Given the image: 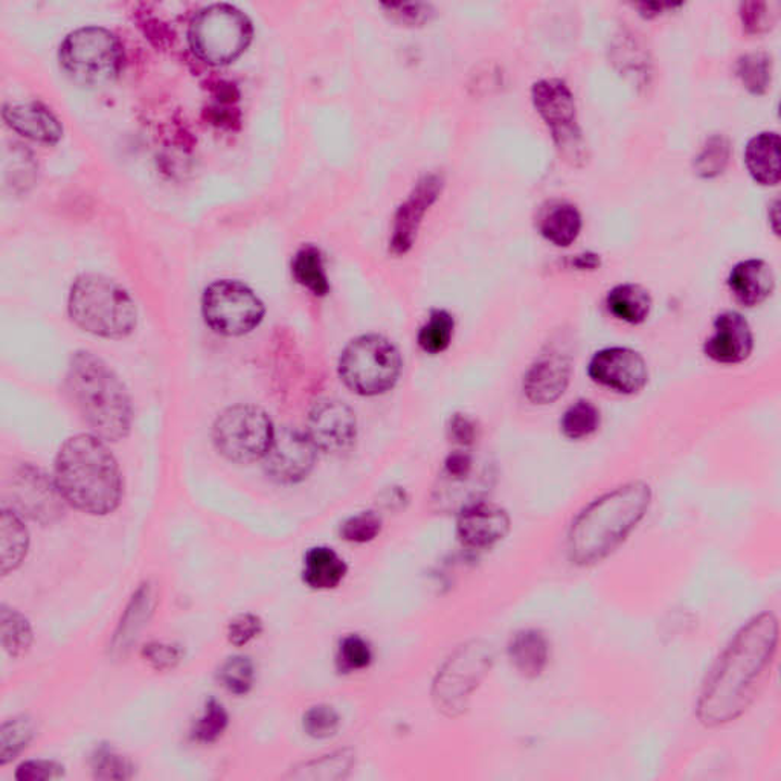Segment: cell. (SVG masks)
<instances>
[{
  "mask_svg": "<svg viewBox=\"0 0 781 781\" xmlns=\"http://www.w3.org/2000/svg\"><path fill=\"white\" fill-rule=\"evenodd\" d=\"M293 277L303 288L311 290L313 295L326 297L328 285L326 269H324L323 255L315 247H304L298 251L292 264Z\"/></svg>",
  "mask_w": 781,
  "mask_h": 781,
  "instance_id": "cell-28",
  "label": "cell"
},
{
  "mask_svg": "<svg viewBox=\"0 0 781 781\" xmlns=\"http://www.w3.org/2000/svg\"><path fill=\"white\" fill-rule=\"evenodd\" d=\"M382 530V520L373 512L360 513L347 520L342 526L341 534L345 541L353 543L371 542Z\"/></svg>",
  "mask_w": 781,
  "mask_h": 781,
  "instance_id": "cell-37",
  "label": "cell"
},
{
  "mask_svg": "<svg viewBox=\"0 0 781 781\" xmlns=\"http://www.w3.org/2000/svg\"><path fill=\"white\" fill-rule=\"evenodd\" d=\"M444 474L454 484H463L474 474V459L466 452H455L449 455L444 464Z\"/></svg>",
  "mask_w": 781,
  "mask_h": 781,
  "instance_id": "cell-46",
  "label": "cell"
},
{
  "mask_svg": "<svg viewBox=\"0 0 781 781\" xmlns=\"http://www.w3.org/2000/svg\"><path fill=\"white\" fill-rule=\"evenodd\" d=\"M651 504L647 486L633 482L594 501L572 524L569 553L577 564L602 560L638 526Z\"/></svg>",
  "mask_w": 781,
  "mask_h": 781,
  "instance_id": "cell-3",
  "label": "cell"
},
{
  "mask_svg": "<svg viewBox=\"0 0 781 781\" xmlns=\"http://www.w3.org/2000/svg\"><path fill=\"white\" fill-rule=\"evenodd\" d=\"M571 360L566 354L551 351L543 354L528 369L524 380V392L534 405H551L565 394L571 380Z\"/></svg>",
  "mask_w": 781,
  "mask_h": 781,
  "instance_id": "cell-17",
  "label": "cell"
},
{
  "mask_svg": "<svg viewBox=\"0 0 781 781\" xmlns=\"http://www.w3.org/2000/svg\"><path fill=\"white\" fill-rule=\"evenodd\" d=\"M60 496L83 513L115 512L123 496V479L115 456L100 437L80 433L66 441L55 459Z\"/></svg>",
  "mask_w": 781,
  "mask_h": 781,
  "instance_id": "cell-2",
  "label": "cell"
},
{
  "mask_svg": "<svg viewBox=\"0 0 781 781\" xmlns=\"http://www.w3.org/2000/svg\"><path fill=\"white\" fill-rule=\"evenodd\" d=\"M262 629V620H260L259 617H255V615H239V617L234 618V620L229 622L228 638L234 646H244V644H248L249 641L259 637Z\"/></svg>",
  "mask_w": 781,
  "mask_h": 781,
  "instance_id": "cell-43",
  "label": "cell"
},
{
  "mask_svg": "<svg viewBox=\"0 0 781 781\" xmlns=\"http://www.w3.org/2000/svg\"><path fill=\"white\" fill-rule=\"evenodd\" d=\"M228 723V713H226L224 705L216 700H211L206 704L202 718L196 723L192 735L198 742L213 743L224 735Z\"/></svg>",
  "mask_w": 781,
  "mask_h": 781,
  "instance_id": "cell-36",
  "label": "cell"
},
{
  "mask_svg": "<svg viewBox=\"0 0 781 781\" xmlns=\"http://www.w3.org/2000/svg\"><path fill=\"white\" fill-rule=\"evenodd\" d=\"M0 628H2V644L7 654L18 658L29 651L33 644V629L24 614L2 605Z\"/></svg>",
  "mask_w": 781,
  "mask_h": 781,
  "instance_id": "cell-29",
  "label": "cell"
},
{
  "mask_svg": "<svg viewBox=\"0 0 781 781\" xmlns=\"http://www.w3.org/2000/svg\"><path fill=\"white\" fill-rule=\"evenodd\" d=\"M62 776L63 766L49 760L25 761L16 772V779L21 781L54 780Z\"/></svg>",
  "mask_w": 781,
  "mask_h": 781,
  "instance_id": "cell-44",
  "label": "cell"
},
{
  "mask_svg": "<svg viewBox=\"0 0 781 781\" xmlns=\"http://www.w3.org/2000/svg\"><path fill=\"white\" fill-rule=\"evenodd\" d=\"M743 29L748 34L768 32L773 24L771 7L765 2H745L741 5Z\"/></svg>",
  "mask_w": 781,
  "mask_h": 781,
  "instance_id": "cell-42",
  "label": "cell"
},
{
  "mask_svg": "<svg viewBox=\"0 0 781 781\" xmlns=\"http://www.w3.org/2000/svg\"><path fill=\"white\" fill-rule=\"evenodd\" d=\"M373 654L367 641L361 637L351 635L342 641L341 651H339V662L342 664L343 670H362L371 663Z\"/></svg>",
  "mask_w": 781,
  "mask_h": 781,
  "instance_id": "cell-41",
  "label": "cell"
},
{
  "mask_svg": "<svg viewBox=\"0 0 781 781\" xmlns=\"http://www.w3.org/2000/svg\"><path fill=\"white\" fill-rule=\"evenodd\" d=\"M715 331L705 342L709 360L723 365L742 364L754 349V336L748 320L741 313L726 312L715 320Z\"/></svg>",
  "mask_w": 781,
  "mask_h": 781,
  "instance_id": "cell-15",
  "label": "cell"
},
{
  "mask_svg": "<svg viewBox=\"0 0 781 781\" xmlns=\"http://www.w3.org/2000/svg\"><path fill=\"white\" fill-rule=\"evenodd\" d=\"M385 9L400 17L403 24H421V22L428 21L429 14H431V7L423 5V3H415V5L414 3L411 5L391 3V5H385Z\"/></svg>",
  "mask_w": 781,
  "mask_h": 781,
  "instance_id": "cell-47",
  "label": "cell"
},
{
  "mask_svg": "<svg viewBox=\"0 0 781 781\" xmlns=\"http://www.w3.org/2000/svg\"><path fill=\"white\" fill-rule=\"evenodd\" d=\"M607 311L626 324H643L652 312V297L643 286L620 285L610 290L606 298Z\"/></svg>",
  "mask_w": 781,
  "mask_h": 781,
  "instance_id": "cell-25",
  "label": "cell"
},
{
  "mask_svg": "<svg viewBox=\"0 0 781 781\" xmlns=\"http://www.w3.org/2000/svg\"><path fill=\"white\" fill-rule=\"evenodd\" d=\"M451 436L455 443L467 446V444L474 443L477 429H475V425L469 418L463 417V415H455V417L452 418Z\"/></svg>",
  "mask_w": 781,
  "mask_h": 781,
  "instance_id": "cell-48",
  "label": "cell"
},
{
  "mask_svg": "<svg viewBox=\"0 0 781 781\" xmlns=\"http://www.w3.org/2000/svg\"><path fill=\"white\" fill-rule=\"evenodd\" d=\"M779 641V622L771 614L754 618L720 656L702 690L697 715L705 726L731 722L754 700Z\"/></svg>",
  "mask_w": 781,
  "mask_h": 781,
  "instance_id": "cell-1",
  "label": "cell"
},
{
  "mask_svg": "<svg viewBox=\"0 0 781 781\" xmlns=\"http://www.w3.org/2000/svg\"><path fill=\"white\" fill-rule=\"evenodd\" d=\"M351 764H353V754L341 751L336 753L333 756H326L319 758V760H313L311 764L305 765L307 772H312L311 779H341L343 772L350 771Z\"/></svg>",
  "mask_w": 781,
  "mask_h": 781,
  "instance_id": "cell-40",
  "label": "cell"
},
{
  "mask_svg": "<svg viewBox=\"0 0 781 781\" xmlns=\"http://www.w3.org/2000/svg\"><path fill=\"white\" fill-rule=\"evenodd\" d=\"M305 432L318 451L331 455L345 454L356 443V415L339 400H320L308 415Z\"/></svg>",
  "mask_w": 781,
  "mask_h": 781,
  "instance_id": "cell-14",
  "label": "cell"
},
{
  "mask_svg": "<svg viewBox=\"0 0 781 781\" xmlns=\"http://www.w3.org/2000/svg\"><path fill=\"white\" fill-rule=\"evenodd\" d=\"M588 375L592 382L622 395L638 394L648 380L644 357L625 347L597 351L590 362Z\"/></svg>",
  "mask_w": 781,
  "mask_h": 781,
  "instance_id": "cell-12",
  "label": "cell"
},
{
  "mask_svg": "<svg viewBox=\"0 0 781 781\" xmlns=\"http://www.w3.org/2000/svg\"><path fill=\"white\" fill-rule=\"evenodd\" d=\"M318 449L308 439L307 432L285 428L275 431L269 451L264 456V469L275 481L295 484L311 474Z\"/></svg>",
  "mask_w": 781,
  "mask_h": 781,
  "instance_id": "cell-13",
  "label": "cell"
},
{
  "mask_svg": "<svg viewBox=\"0 0 781 781\" xmlns=\"http://www.w3.org/2000/svg\"><path fill=\"white\" fill-rule=\"evenodd\" d=\"M345 575V562L333 550L318 546L305 554L304 582L313 590H333Z\"/></svg>",
  "mask_w": 781,
  "mask_h": 781,
  "instance_id": "cell-26",
  "label": "cell"
},
{
  "mask_svg": "<svg viewBox=\"0 0 781 781\" xmlns=\"http://www.w3.org/2000/svg\"><path fill=\"white\" fill-rule=\"evenodd\" d=\"M511 530L507 513L484 501H474L462 508L458 518V536L470 549H490L503 541Z\"/></svg>",
  "mask_w": 781,
  "mask_h": 781,
  "instance_id": "cell-16",
  "label": "cell"
},
{
  "mask_svg": "<svg viewBox=\"0 0 781 781\" xmlns=\"http://www.w3.org/2000/svg\"><path fill=\"white\" fill-rule=\"evenodd\" d=\"M508 655L520 675L527 678L539 677L549 664V641L538 630H524L513 638Z\"/></svg>",
  "mask_w": 781,
  "mask_h": 781,
  "instance_id": "cell-24",
  "label": "cell"
},
{
  "mask_svg": "<svg viewBox=\"0 0 781 781\" xmlns=\"http://www.w3.org/2000/svg\"><path fill=\"white\" fill-rule=\"evenodd\" d=\"M738 75L742 85L754 96H764L771 86L772 62L765 52H751L738 62Z\"/></svg>",
  "mask_w": 781,
  "mask_h": 781,
  "instance_id": "cell-31",
  "label": "cell"
},
{
  "mask_svg": "<svg viewBox=\"0 0 781 781\" xmlns=\"http://www.w3.org/2000/svg\"><path fill=\"white\" fill-rule=\"evenodd\" d=\"M130 765L112 748H101L93 757V772L97 779L124 780L130 777Z\"/></svg>",
  "mask_w": 781,
  "mask_h": 781,
  "instance_id": "cell-39",
  "label": "cell"
},
{
  "mask_svg": "<svg viewBox=\"0 0 781 781\" xmlns=\"http://www.w3.org/2000/svg\"><path fill=\"white\" fill-rule=\"evenodd\" d=\"M218 679L228 692L247 694L254 685V664L247 656H234L222 666Z\"/></svg>",
  "mask_w": 781,
  "mask_h": 781,
  "instance_id": "cell-35",
  "label": "cell"
},
{
  "mask_svg": "<svg viewBox=\"0 0 781 781\" xmlns=\"http://www.w3.org/2000/svg\"><path fill=\"white\" fill-rule=\"evenodd\" d=\"M531 97L565 160L575 165L582 164L587 160V149L571 89L565 81L550 78L534 83Z\"/></svg>",
  "mask_w": 781,
  "mask_h": 781,
  "instance_id": "cell-11",
  "label": "cell"
},
{
  "mask_svg": "<svg viewBox=\"0 0 781 781\" xmlns=\"http://www.w3.org/2000/svg\"><path fill=\"white\" fill-rule=\"evenodd\" d=\"M582 225V216L575 205L558 202L546 207L539 222V229L554 247L568 248L579 239Z\"/></svg>",
  "mask_w": 781,
  "mask_h": 781,
  "instance_id": "cell-23",
  "label": "cell"
},
{
  "mask_svg": "<svg viewBox=\"0 0 781 781\" xmlns=\"http://www.w3.org/2000/svg\"><path fill=\"white\" fill-rule=\"evenodd\" d=\"M673 7L679 5H666V3H644V5H640V9L643 11H648L646 16L652 17L658 16V14H662L664 10L673 9Z\"/></svg>",
  "mask_w": 781,
  "mask_h": 781,
  "instance_id": "cell-49",
  "label": "cell"
},
{
  "mask_svg": "<svg viewBox=\"0 0 781 781\" xmlns=\"http://www.w3.org/2000/svg\"><path fill=\"white\" fill-rule=\"evenodd\" d=\"M29 536L16 513L3 511L0 519V565L2 576L17 569L28 551Z\"/></svg>",
  "mask_w": 781,
  "mask_h": 781,
  "instance_id": "cell-27",
  "label": "cell"
},
{
  "mask_svg": "<svg viewBox=\"0 0 781 781\" xmlns=\"http://www.w3.org/2000/svg\"><path fill=\"white\" fill-rule=\"evenodd\" d=\"M64 73L85 88H103L115 80L123 67L119 40L108 29L88 26L71 33L59 52Z\"/></svg>",
  "mask_w": 781,
  "mask_h": 781,
  "instance_id": "cell-6",
  "label": "cell"
},
{
  "mask_svg": "<svg viewBox=\"0 0 781 781\" xmlns=\"http://www.w3.org/2000/svg\"><path fill=\"white\" fill-rule=\"evenodd\" d=\"M202 312L207 326L216 333L243 336L260 326L264 305L248 286L222 279L206 288L202 298Z\"/></svg>",
  "mask_w": 781,
  "mask_h": 781,
  "instance_id": "cell-10",
  "label": "cell"
},
{
  "mask_svg": "<svg viewBox=\"0 0 781 781\" xmlns=\"http://www.w3.org/2000/svg\"><path fill=\"white\" fill-rule=\"evenodd\" d=\"M731 158V144L727 136L715 135L705 142L700 156L694 162L697 175L705 179H713L726 172Z\"/></svg>",
  "mask_w": 781,
  "mask_h": 781,
  "instance_id": "cell-34",
  "label": "cell"
},
{
  "mask_svg": "<svg viewBox=\"0 0 781 781\" xmlns=\"http://www.w3.org/2000/svg\"><path fill=\"white\" fill-rule=\"evenodd\" d=\"M454 316L446 311H433L428 323L418 331V343L426 353H443L451 345L454 338Z\"/></svg>",
  "mask_w": 781,
  "mask_h": 781,
  "instance_id": "cell-32",
  "label": "cell"
},
{
  "mask_svg": "<svg viewBox=\"0 0 781 781\" xmlns=\"http://www.w3.org/2000/svg\"><path fill=\"white\" fill-rule=\"evenodd\" d=\"M402 357L398 349L382 336L368 335L354 339L339 360V376L349 390L373 398L385 394L398 383Z\"/></svg>",
  "mask_w": 781,
  "mask_h": 781,
  "instance_id": "cell-8",
  "label": "cell"
},
{
  "mask_svg": "<svg viewBox=\"0 0 781 781\" xmlns=\"http://www.w3.org/2000/svg\"><path fill=\"white\" fill-rule=\"evenodd\" d=\"M36 734V726L28 716L11 719L0 730V765L14 760L29 745Z\"/></svg>",
  "mask_w": 781,
  "mask_h": 781,
  "instance_id": "cell-33",
  "label": "cell"
},
{
  "mask_svg": "<svg viewBox=\"0 0 781 781\" xmlns=\"http://www.w3.org/2000/svg\"><path fill=\"white\" fill-rule=\"evenodd\" d=\"M67 391L90 429L104 441L126 439L130 399L118 376L96 354L78 351L67 368Z\"/></svg>",
  "mask_w": 781,
  "mask_h": 781,
  "instance_id": "cell-4",
  "label": "cell"
},
{
  "mask_svg": "<svg viewBox=\"0 0 781 781\" xmlns=\"http://www.w3.org/2000/svg\"><path fill=\"white\" fill-rule=\"evenodd\" d=\"M487 659H490V656L486 651L471 646L449 664L448 670L441 673L439 684H437L439 686V696L437 697H440L444 707L455 709L456 705L462 704L464 697L474 689L475 682H478L486 673Z\"/></svg>",
  "mask_w": 781,
  "mask_h": 781,
  "instance_id": "cell-19",
  "label": "cell"
},
{
  "mask_svg": "<svg viewBox=\"0 0 781 781\" xmlns=\"http://www.w3.org/2000/svg\"><path fill=\"white\" fill-rule=\"evenodd\" d=\"M142 654H144L147 662L152 663V666L160 670L173 669L180 662V656H182L179 648L164 643L149 644Z\"/></svg>",
  "mask_w": 781,
  "mask_h": 781,
  "instance_id": "cell-45",
  "label": "cell"
},
{
  "mask_svg": "<svg viewBox=\"0 0 781 781\" xmlns=\"http://www.w3.org/2000/svg\"><path fill=\"white\" fill-rule=\"evenodd\" d=\"M71 318L101 338H126L135 330L138 312L127 290L101 275H81L70 293Z\"/></svg>",
  "mask_w": 781,
  "mask_h": 781,
  "instance_id": "cell-5",
  "label": "cell"
},
{
  "mask_svg": "<svg viewBox=\"0 0 781 781\" xmlns=\"http://www.w3.org/2000/svg\"><path fill=\"white\" fill-rule=\"evenodd\" d=\"M780 136L764 131L749 139L745 149V164L757 184L776 187L780 182Z\"/></svg>",
  "mask_w": 781,
  "mask_h": 781,
  "instance_id": "cell-22",
  "label": "cell"
},
{
  "mask_svg": "<svg viewBox=\"0 0 781 781\" xmlns=\"http://www.w3.org/2000/svg\"><path fill=\"white\" fill-rule=\"evenodd\" d=\"M599 426L600 411L590 400H579L569 406L560 420L562 432L569 440L588 439Z\"/></svg>",
  "mask_w": 781,
  "mask_h": 781,
  "instance_id": "cell-30",
  "label": "cell"
},
{
  "mask_svg": "<svg viewBox=\"0 0 781 781\" xmlns=\"http://www.w3.org/2000/svg\"><path fill=\"white\" fill-rule=\"evenodd\" d=\"M251 21L228 3H214L192 17L188 39L194 54L210 64L239 59L252 40Z\"/></svg>",
  "mask_w": 781,
  "mask_h": 781,
  "instance_id": "cell-7",
  "label": "cell"
},
{
  "mask_svg": "<svg viewBox=\"0 0 781 781\" xmlns=\"http://www.w3.org/2000/svg\"><path fill=\"white\" fill-rule=\"evenodd\" d=\"M443 188V179L439 175L426 176L418 182L410 199L400 207L395 216L394 231H392L391 249L395 254H405L413 248L417 237L418 226L426 211L436 202Z\"/></svg>",
  "mask_w": 781,
  "mask_h": 781,
  "instance_id": "cell-18",
  "label": "cell"
},
{
  "mask_svg": "<svg viewBox=\"0 0 781 781\" xmlns=\"http://www.w3.org/2000/svg\"><path fill=\"white\" fill-rule=\"evenodd\" d=\"M339 728V716L328 705H318L305 713L304 730L313 739H328L336 734Z\"/></svg>",
  "mask_w": 781,
  "mask_h": 781,
  "instance_id": "cell-38",
  "label": "cell"
},
{
  "mask_svg": "<svg viewBox=\"0 0 781 781\" xmlns=\"http://www.w3.org/2000/svg\"><path fill=\"white\" fill-rule=\"evenodd\" d=\"M3 119L17 134L45 144H55L63 135L62 124L54 113L39 101L7 104L3 108Z\"/></svg>",
  "mask_w": 781,
  "mask_h": 781,
  "instance_id": "cell-20",
  "label": "cell"
},
{
  "mask_svg": "<svg viewBox=\"0 0 781 781\" xmlns=\"http://www.w3.org/2000/svg\"><path fill=\"white\" fill-rule=\"evenodd\" d=\"M735 300L745 307L764 304L776 289L772 267L764 260H745L735 264L728 277Z\"/></svg>",
  "mask_w": 781,
  "mask_h": 781,
  "instance_id": "cell-21",
  "label": "cell"
},
{
  "mask_svg": "<svg viewBox=\"0 0 781 781\" xmlns=\"http://www.w3.org/2000/svg\"><path fill=\"white\" fill-rule=\"evenodd\" d=\"M275 429L269 415L260 407L237 405L228 407L213 429L218 454L232 463L259 462L269 451Z\"/></svg>",
  "mask_w": 781,
  "mask_h": 781,
  "instance_id": "cell-9",
  "label": "cell"
}]
</instances>
